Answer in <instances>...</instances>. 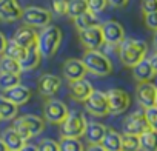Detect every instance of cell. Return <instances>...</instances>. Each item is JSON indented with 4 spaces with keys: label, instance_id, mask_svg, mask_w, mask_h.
Masks as SVG:
<instances>
[{
    "label": "cell",
    "instance_id": "11",
    "mask_svg": "<svg viewBox=\"0 0 157 151\" xmlns=\"http://www.w3.org/2000/svg\"><path fill=\"white\" fill-rule=\"evenodd\" d=\"M102 28V34H103V40L105 43L108 45H113V46H119L126 37H125V29L123 26L116 22V20H108L105 23L100 25Z\"/></svg>",
    "mask_w": 157,
    "mask_h": 151
},
{
    "label": "cell",
    "instance_id": "24",
    "mask_svg": "<svg viewBox=\"0 0 157 151\" xmlns=\"http://www.w3.org/2000/svg\"><path fill=\"white\" fill-rule=\"evenodd\" d=\"M102 146L106 151H122V134L108 128L102 140Z\"/></svg>",
    "mask_w": 157,
    "mask_h": 151
},
{
    "label": "cell",
    "instance_id": "17",
    "mask_svg": "<svg viewBox=\"0 0 157 151\" xmlns=\"http://www.w3.org/2000/svg\"><path fill=\"white\" fill-rule=\"evenodd\" d=\"M93 91H94V88H93L91 82H88L86 79L69 82V96L77 102H85L91 96Z\"/></svg>",
    "mask_w": 157,
    "mask_h": 151
},
{
    "label": "cell",
    "instance_id": "21",
    "mask_svg": "<svg viewBox=\"0 0 157 151\" xmlns=\"http://www.w3.org/2000/svg\"><path fill=\"white\" fill-rule=\"evenodd\" d=\"M106 130H108V128H106L103 123H100V122H88L86 131H85V137H86L88 143H90V145L102 143Z\"/></svg>",
    "mask_w": 157,
    "mask_h": 151
},
{
    "label": "cell",
    "instance_id": "8",
    "mask_svg": "<svg viewBox=\"0 0 157 151\" xmlns=\"http://www.w3.org/2000/svg\"><path fill=\"white\" fill-rule=\"evenodd\" d=\"M85 108L90 114L96 117H105L109 114V103H108V96L103 91L94 90L91 96L85 100Z\"/></svg>",
    "mask_w": 157,
    "mask_h": 151
},
{
    "label": "cell",
    "instance_id": "1",
    "mask_svg": "<svg viewBox=\"0 0 157 151\" xmlns=\"http://www.w3.org/2000/svg\"><path fill=\"white\" fill-rule=\"evenodd\" d=\"M146 52L148 45L140 39H125L119 45V59L128 68H134L137 63L146 59Z\"/></svg>",
    "mask_w": 157,
    "mask_h": 151
},
{
    "label": "cell",
    "instance_id": "13",
    "mask_svg": "<svg viewBox=\"0 0 157 151\" xmlns=\"http://www.w3.org/2000/svg\"><path fill=\"white\" fill-rule=\"evenodd\" d=\"M78 39H80L82 45L88 49H99L105 40H103V34H102V28L99 26H93L83 31H78Z\"/></svg>",
    "mask_w": 157,
    "mask_h": 151
},
{
    "label": "cell",
    "instance_id": "23",
    "mask_svg": "<svg viewBox=\"0 0 157 151\" xmlns=\"http://www.w3.org/2000/svg\"><path fill=\"white\" fill-rule=\"evenodd\" d=\"M40 60H42V54L39 52L37 46H34V48L26 49V54L23 56V59L19 63H20L22 71H33L40 65Z\"/></svg>",
    "mask_w": 157,
    "mask_h": 151
},
{
    "label": "cell",
    "instance_id": "14",
    "mask_svg": "<svg viewBox=\"0 0 157 151\" xmlns=\"http://www.w3.org/2000/svg\"><path fill=\"white\" fill-rule=\"evenodd\" d=\"M63 77L68 82H75V80H80L85 79L86 76V66L83 65V62L80 59H68L63 63Z\"/></svg>",
    "mask_w": 157,
    "mask_h": 151
},
{
    "label": "cell",
    "instance_id": "22",
    "mask_svg": "<svg viewBox=\"0 0 157 151\" xmlns=\"http://www.w3.org/2000/svg\"><path fill=\"white\" fill-rule=\"evenodd\" d=\"M2 139L3 142H5V145L8 146V149L10 151H20L22 148H23V145L26 143V140L11 126V128H6L3 133H2Z\"/></svg>",
    "mask_w": 157,
    "mask_h": 151
},
{
    "label": "cell",
    "instance_id": "39",
    "mask_svg": "<svg viewBox=\"0 0 157 151\" xmlns=\"http://www.w3.org/2000/svg\"><path fill=\"white\" fill-rule=\"evenodd\" d=\"M140 8H142L143 14L154 13V11H157V0H142Z\"/></svg>",
    "mask_w": 157,
    "mask_h": 151
},
{
    "label": "cell",
    "instance_id": "41",
    "mask_svg": "<svg viewBox=\"0 0 157 151\" xmlns=\"http://www.w3.org/2000/svg\"><path fill=\"white\" fill-rule=\"evenodd\" d=\"M6 43H8V40H6L5 34H3V33H0V54H3V52H5Z\"/></svg>",
    "mask_w": 157,
    "mask_h": 151
},
{
    "label": "cell",
    "instance_id": "19",
    "mask_svg": "<svg viewBox=\"0 0 157 151\" xmlns=\"http://www.w3.org/2000/svg\"><path fill=\"white\" fill-rule=\"evenodd\" d=\"M37 37H39V34L36 33L34 28L23 25V26H20V28L16 31V34H14L13 39H14L20 46H23L25 49H29V48L37 46Z\"/></svg>",
    "mask_w": 157,
    "mask_h": 151
},
{
    "label": "cell",
    "instance_id": "18",
    "mask_svg": "<svg viewBox=\"0 0 157 151\" xmlns=\"http://www.w3.org/2000/svg\"><path fill=\"white\" fill-rule=\"evenodd\" d=\"M157 71L154 69L152 63L149 59H143L140 63H137L134 68H132V77L139 82V83H143V82H151L154 77H155Z\"/></svg>",
    "mask_w": 157,
    "mask_h": 151
},
{
    "label": "cell",
    "instance_id": "45",
    "mask_svg": "<svg viewBox=\"0 0 157 151\" xmlns=\"http://www.w3.org/2000/svg\"><path fill=\"white\" fill-rule=\"evenodd\" d=\"M0 151H10V149H8V146L5 145V142H3L2 139H0Z\"/></svg>",
    "mask_w": 157,
    "mask_h": 151
},
{
    "label": "cell",
    "instance_id": "34",
    "mask_svg": "<svg viewBox=\"0 0 157 151\" xmlns=\"http://www.w3.org/2000/svg\"><path fill=\"white\" fill-rule=\"evenodd\" d=\"M39 151H60L59 142L52 140V139H42L37 145Z\"/></svg>",
    "mask_w": 157,
    "mask_h": 151
},
{
    "label": "cell",
    "instance_id": "43",
    "mask_svg": "<svg viewBox=\"0 0 157 151\" xmlns=\"http://www.w3.org/2000/svg\"><path fill=\"white\" fill-rule=\"evenodd\" d=\"M20 151H39L37 149V145H33V143H25L23 148Z\"/></svg>",
    "mask_w": 157,
    "mask_h": 151
},
{
    "label": "cell",
    "instance_id": "35",
    "mask_svg": "<svg viewBox=\"0 0 157 151\" xmlns=\"http://www.w3.org/2000/svg\"><path fill=\"white\" fill-rule=\"evenodd\" d=\"M143 111H145V117H146L148 126L151 130L157 131V106H151V108H146Z\"/></svg>",
    "mask_w": 157,
    "mask_h": 151
},
{
    "label": "cell",
    "instance_id": "4",
    "mask_svg": "<svg viewBox=\"0 0 157 151\" xmlns=\"http://www.w3.org/2000/svg\"><path fill=\"white\" fill-rule=\"evenodd\" d=\"M13 128L25 139V140H29L31 137H36L39 134L43 133L45 130V120L36 114H25V116H20V117H16L14 119V123H13Z\"/></svg>",
    "mask_w": 157,
    "mask_h": 151
},
{
    "label": "cell",
    "instance_id": "37",
    "mask_svg": "<svg viewBox=\"0 0 157 151\" xmlns=\"http://www.w3.org/2000/svg\"><path fill=\"white\" fill-rule=\"evenodd\" d=\"M143 22L146 25L148 29L151 31H157V11L154 13H148V14H143Z\"/></svg>",
    "mask_w": 157,
    "mask_h": 151
},
{
    "label": "cell",
    "instance_id": "15",
    "mask_svg": "<svg viewBox=\"0 0 157 151\" xmlns=\"http://www.w3.org/2000/svg\"><path fill=\"white\" fill-rule=\"evenodd\" d=\"M60 87H62V80L56 74H42L39 77V82H37L39 93L43 97H48V99L56 96L57 91L60 90Z\"/></svg>",
    "mask_w": 157,
    "mask_h": 151
},
{
    "label": "cell",
    "instance_id": "5",
    "mask_svg": "<svg viewBox=\"0 0 157 151\" xmlns=\"http://www.w3.org/2000/svg\"><path fill=\"white\" fill-rule=\"evenodd\" d=\"M86 119L80 111H69L68 117L65 119V122L62 123V136L63 137H77L80 139L82 136H85L86 131Z\"/></svg>",
    "mask_w": 157,
    "mask_h": 151
},
{
    "label": "cell",
    "instance_id": "44",
    "mask_svg": "<svg viewBox=\"0 0 157 151\" xmlns=\"http://www.w3.org/2000/svg\"><path fill=\"white\" fill-rule=\"evenodd\" d=\"M149 60H151V63H152L154 69L157 71V51H155V52H154V54L151 56V59H149Z\"/></svg>",
    "mask_w": 157,
    "mask_h": 151
},
{
    "label": "cell",
    "instance_id": "20",
    "mask_svg": "<svg viewBox=\"0 0 157 151\" xmlns=\"http://www.w3.org/2000/svg\"><path fill=\"white\" fill-rule=\"evenodd\" d=\"M3 97H6L8 100H11L13 103H16L17 106L28 103V100L31 99V90L25 85H16L6 91H3Z\"/></svg>",
    "mask_w": 157,
    "mask_h": 151
},
{
    "label": "cell",
    "instance_id": "38",
    "mask_svg": "<svg viewBox=\"0 0 157 151\" xmlns=\"http://www.w3.org/2000/svg\"><path fill=\"white\" fill-rule=\"evenodd\" d=\"M51 6H52V10H54L56 14L65 16L66 14V6H68V0H52Z\"/></svg>",
    "mask_w": 157,
    "mask_h": 151
},
{
    "label": "cell",
    "instance_id": "6",
    "mask_svg": "<svg viewBox=\"0 0 157 151\" xmlns=\"http://www.w3.org/2000/svg\"><path fill=\"white\" fill-rule=\"evenodd\" d=\"M22 20L25 22L26 26H31V28H45V26L51 25L52 14L48 10H45V8L28 6V8L23 10Z\"/></svg>",
    "mask_w": 157,
    "mask_h": 151
},
{
    "label": "cell",
    "instance_id": "40",
    "mask_svg": "<svg viewBox=\"0 0 157 151\" xmlns=\"http://www.w3.org/2000/svg\"><path fill=\"white\" fill-rule=\"evenodd\" d=\"M129 0H108V5L114 6V8H125L128 5Z\"/></svg>",
    "mask_w": 157,
    "mask_h": 151
},
{
    "label": "cell",
    "instance_id": "32",
    "mask_svg": "<svg viewBox=\"0 0 157 151\" xmlns=\"http://www.w3.org/2000/svg\"><path fill=\"white\" fill-rule=\"evenodd\" d=\"M122 151H140V139L134 134H122Z\"/></svg>",
    "mask_w": 157,
    "mask_h": 151
},
{
    "label": "cell",
    "instance_id": "12",
    "mask_svg": "<svg viewBox=\"0 0 157 151\" xmlns=\"http://www.w3.org/2000/svg\"><path fill=\"white\" fill-rule=\"evenodd\" d=\"M136 97L139 105L146 110L151 106H155V99H157V87L151 82H143L139 83L136 88Z\"/></svg>",
    "mask_w": 157,
    "mask_h": 151
},
{
    "label": "cell",
    "instance_id": "16",
    "mask_svg": "<svg viewBox=\"0 0 157 151\" xmlns=\"http://www.w3.org/2000/svg\"><path fill=\"white\" fill-rule=\"evenodd\" d=\"M23 14L22 6L17 0H0V20L2 22H16L20 20Z\"/></svg>",
    "mask_w": 157,
    "mask_h": 151
},
{
    "label": "cell",
    "instance_id": "27",
    "mask_svg": "<svg viewBox=\"0 0 157 151\" xmlns=\"http://www.w3.org/2000/svg\"><path fill=\"white\" fill-rule=\"evenodd\" d=\"M19 106L8 100L6 97H0V120H13L17 117Z\"/></svg>",
    "mask_w": 157,
    "mask_h": 151
},
{
    "label": "cell",
    "instance_id": "10",
    "mask_svg": "<svg viewBox=\"0 0 157 151\" xmlns=\"http://www.w3.org/2000/svg\"><path fill=\"white\" fill-rule=\"evenodd\" d=\"M109 103V114H122L131 105V97L126 91L120 88H113L106 93Z\"/></svg>",
    "mask_w": 157,
    "mask_h": 151
},
{
    "label": "cell",
    "instance_id": "7",
    "mask_svg": "<svg viewBox=\"0 0 157 151\" xmlns=\"http://www.w3.org/2000/svg\"><path fill=\"white\" fill-rule=\"evenodd\" d=\"M69 110L66 106V103H63L59 99H48L43 105V116L45 120L54 125H62L65 122V119L68 117Z\"/></svg>",
    "mask_w": 157,
    "mask_h": 151
},
{
    "label": "cell",
    "instance_id": "2",
    "mask_svg": "<svg viewBox=\"0 0 157 151\" xmlns=\"http://www.w3.org/2000/svg\"><path fill=\"white\" fill-rule=\"evenodd\" d=\"M60 43H62V31L59 26L48 25V26L42 28V31L39 33L37 49L42 54V57H45V59L52 57L57 52Z\"/></svg>",
    "mask_w": 157,
    "mask_h": 151
},
{
    "label": "cell",
    "instance_id": "47",
    "mask_svg": "<svg viewBox=\"0 0 157 151\" xmlns=\"http://www.w3.org/2000/svg\"><path fill=\"white\" fill-rule=\"evenodd\" d=\"M155 106H157V99H155Z\"/></svg>",
    "mask_w": 157,
    "mask_h": 151
},
{
    "label": "cell",
    "instance_id": "46",
    "mask_svg": "<svg viewBox=\"0 0 157 151\" xmlns=\"http://www.w3.org/2000/svg\"><path fill=\"white\" fill-rule=\"evenodd\" d=\"M152 45H154V48H155V51H157V31H154V37H152Z\"/></svg>",
    "mask_w": 157,
    "mask_h": 151
},
{
    "label": "cell",
    "instance_id": "26",
    "mask_svg": "<svg viewBox=\"0 0 157 151\" xmlns=\"http://www.w3.org/2000/svg\"><path fill=\"white\" fill-rule=\"evenodd\" d=\"M140 139V151H157V131L148 128L145 133L139 136Z\"/></svg>",
    "mask_w": 157,
    "mask_h": 151
},
{
    "label": "cell",
    "instance_id": "9",
    "mask_svg": "<svg viewBox=\"0 0 157 151\" xmlns=\"http://www.w3.org/2000/svg\"><path fill=\"white\" fill-rule=\"evenodd\" d=\"M122 126H123V133L134 134V136H140L142 133H145L149 128L143 110H137V111L131 113L129 116H126Z\"/></svg>",
    "mask_w": 157,
    "mask_h": 151
},
{
    "label": "cell",
    "instance_id": "25",
    "mask_svg": "<svg viewBox=\"0 0 157 151\" xmlns=\"http://www.w3.org/2000/svg\"><path fill=\"white\" fill-rule=\"evenodd\" d=\"M99 17L97 14L91 13V11H86L83 13L82 16H78L74 19V26L77 28V31H83V29H88V28H93V26H99Z\"/></svg>",
    "mask_w": 157,
    "mask_h": 151
},
{
    "label": "cell",
    "instance_id": "36",
    "mask_svg": "<svg viewBox=\"0 0 157 151\" xmlns=\"http://www.w3.org/2000/svg\"><path fill=\"white\" fill-rule=\"evenodd\" d=\"M86 3H88V10L91 13L99 14L108 6V0H86Z\"/></svg>",
    "mask_w": 157,
    "mask_h": 151
},
{
    "label": "cell",
    "instance_id": "42",
    "mask_svg": "<svg viewBox=\"0 0 157 151\" xmlns=\"http://www.w3.org/2000/svg\"><path fill=\"white\" fill-rule=\"evenodd\" d=\"M86 151H106V149L102 146V143H97V145H90Z\"/></svg>",
    "mask_w": 157,
    "mask_h": 151
},
{
    "label": "cell",
    "instance_id": "31",
    "mask_svg": "<svg viewBox=\"0 0 157 151\" xmlns=\"http://www.w3.org/2000/svg\"><path fill=\"white\" fill-rule=\"evenodd\" d=\"M59 146H60V151H85L83 143L77 137H63L62 136Z\"/></svg>",
    "mask_w": 157,
    "mask_h": 151
},
{
    "label": "cell",
    "instance_id": "28",
    "mask_svg": "<svg viewBox=\"0 0 157 151\" xmlns=\"http://www.w3.org/2000/svg\"><path fill=\"white\" fill-rule=\"evenodd\" d=\"M90 11L86 0H68V6H66V16H69L72 20L78 16H82L83 13Z\"/></svg>",
    "mask_w": 157,
    "mask_h": 151
},
{
    "label": "cell",
    "instance_id": "29",
    "mask_svg": "<svg viewBox=\"0 0 157 151\" xmlns=\"http://www.w3.org/2000/svg\"><path fill=\"white\" fill-rule=\"evenodd\" d=\"M26 54V49L23 48V46H20L14 39H11V40H8V43H6V48H5V52H3V56H6V57H11V59H16V60H22L23 59V56Z\"/></svg>",
    "mask_w": 157,
    "mask_h": 151
},
{
    "label": "cell",
    "instance_id": "3",
    "mask_svg": "<svg viewBox=\"0 0 157 151\" xmlns=\"http://www.w3.org/2000/svg\"><path fill=\"white\" fill-rule=\"evenodd\" d=\"M82 62L86 66L88 72H93L100 77H105L113 72V62L99 49H88L83 54Z\"/></svg>",
    "mask_w": 157,
    "mask_h": 151
},
{
    "label": "cell",
    "instance_id": "30",
    "mask_svg": "<svg viewBox=\"0 0 157 151\" xmlns=\"http://www.w3.org/2000/svg\"><path fill=\"white\" fill-rule=\"evenodd\" d=\"M0 72L20 74V72H23V71H22V68H20V63H19V60L3 56L2 59H0Z\"/></svg>",
    "mask_w": 157,
    "mask_h": 151
},
{
    "label": "cell",
    "instance_id": "33",
    "mask_svg": "<svg viewBox=\"0 0 157 151\" xmlns=\"http://www.w3.org/2000/svg\"><path fill=\"white\" fill-rule=\"evenodd\" d=\"M20 83V74H11V72H0V90H10Z\"/></svg>",
    "mask_w": 157,
    "mask_h": 151
}]
</instances>
